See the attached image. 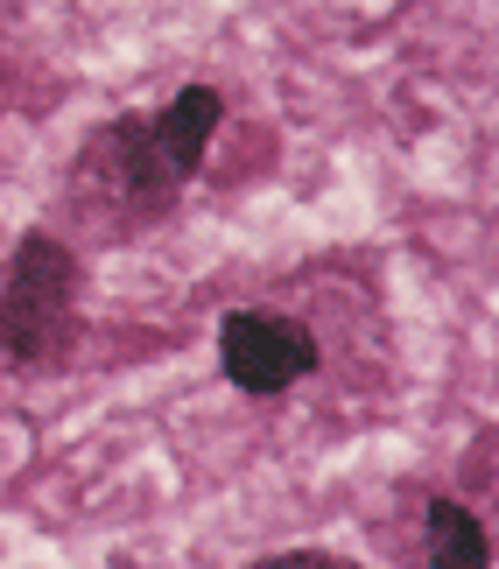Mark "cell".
<instances>
[{"label":"cell","mask_w":499,"mask_h":569,"mask_svg":"<svg viewBox=\"0 0 499 569\" xmlns=\"http://www.w3.org/2000/svg\"><path fill=\"white\" fill-rule=\"evenodd\" d=\"M183 197V177L177 162L162 156L156 127L141 113H120L92 127L71 156V177H63V204L71 218H84L99 239H134L148 226H162Z\"/></svg>","instance_id":"6da1fadb"},{"label":"cell","mask_w":499,"mask_h":569,"mask_svg":"<svg viewBox=\"0 0 499 569\" xmlns=\"http://www.w3.org/2000/svg\"><path fill=\"white\" fill-rule=\"evenodd\" d=\"M84 260L57 232H21L0 268V352L21 373H57L78 352Z\"/></svg>","instance_id":"7a4b0ae2"},{"label":"cell","mask_w":499,"mask_h":569,"mask_svg":"<svg viewBox=\"0 0 499 569\" xmlns=\"http://www.w3.org/2000/svg\"><path fill=\"white\" fill-rule=\"evenodd\" d=\"M247 569H359V562H345V556H323V549H289V556H260Z\"/></svg>","instance_id":"8992f818"},{"label":"cell","mask_w":499,"mask_h":569,"mask_svg":"<svg viewBox=\"0 0 499 569\" xmlns=\"http://www.w3.org/2000/svg\"><path fill=\"white\" fill-rule=\"evenodd\" d=\"M429 569H492V535L465 499H429Z\"/></svg>","instance_id":"5b68a950"},{"label":"cell","mask_w":499,"mask_h":569,"mask_svg":"<svg viewBox=\"0 0 499 569\" xmlns=\"http://www.w3.org/2000/svg\"><path fill=\"white\" fill-rule=\"evenodd\" d=\"M219 120H226V92H219V84H183V92L169 99L156 120H148V127H156V141H162V156L177 162L183 183L204 169V148H211V134H219Z\"/></svg>","instance_id":"277c9868"},{"label":"cell","mask_w":499,"mask_h":569,"mask_svg":"<svg viewBox=\"0 0 499 569\" xmlns=\"http://www.w3.org/2000/svg\"><path fill=\"white\" fill-rule=\"evenodd\" d=\"M317 338H310V323H296V317H281V310H232L219 323V366H226V380L253 393V401H275V393H289L317 373Z\"/></svg>","instance_id":"3957f363"},{"label":"cell","mask_w":499,"mask_h":569,"mask_svg":"<svg viewBox=\"0 0 499 569\" xmlns=\"http://www.w3.org/2000/svg\"><path fill=\"white\" fill-rule=\"evenodd\" d=\"M465 478H471V486H486V492H492V429L479 436V443H471V457H465Z\"/></svg>","instance_id":"52a82bcc"}]
</instances>
